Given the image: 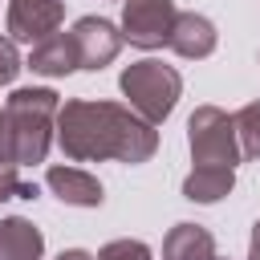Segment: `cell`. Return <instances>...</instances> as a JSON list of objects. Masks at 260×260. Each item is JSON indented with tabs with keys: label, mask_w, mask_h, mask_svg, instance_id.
I'll return each mask as SVG.
<instances>
[{
	"label": "cell",
	"mask_w": 260,
	"mask_h": 260,
	"mask_svg": "<svg viewBox=\"0 0 260 260\" xmlns=\"http://www.w3.org/2000/svg\"><path fill=\"white\" fill-rule=\"evenodd\" d=\"M61 146L73 158H102L114 154L122 162H142L154 150V130L118 106L98 102H69L61 110Z\"/></svg>",
	"instance_id": "cell-1"
},
{
	"label": "cell",
	"mask_w": 260,
	"mask_h": 260,
	"mask_svg": "<svg viewBox=\"0 0 260 260\" xmlns=\"http://www.w3.org/2000/svg\"><path fill=\"white\" fill-rule=\"evenodd\" d=\"M57 110V93L53 89H16L8 98V134H12V158L24 162H41L45 146H49V118Z\"/></svg>",
	"instance_id": "cell-2"
},
{
	"label": "cell",
	"mask_w": 260,
	"mask_h": 260,
	"mask_svg": "<svg viewBox=\"0 0 260 260\" xmlns=\"http://www.w3.org/2000/svg\"><path fill=\"white\" fill-rule=\"evenodd\" d=\"M122 89L134 102V110L146 114V122H162L179 98V73L158 61H138L122 73Z\"/></svg>",
	"instance_id": "cell-3"
},
{
	"label": "cell",
	"mask_w": 260,
	"mask_h": 260,
	"mask_svg": "<svg viewBox=\"0 0 260 260\" xmlns=\"http://www.w3.org/2000/svg\"><path fill=\"white\" fill-rule=\"evenodd\" d=\"M191 154L199 167H236V146H232V122L203 106L195 118H191Z\"/></svg>",
	"instance_id": "cell-4"
},
{
	"label": "cell",
	"mask_w": 260,
	"mask_h": 260,
	"mask_svg": "<svg viewBox=\"0 0 260 260\" xmlns=\"http://www.w3.org/2000/svg\"><path fill=\"white\" fill-rule=\"evenodd\" d=\"M175 16L179 12H175L171 0H126V16H122L126 41L138 45V49H154L171 37Z\"/></svg>",
	"instance_id": "cell-5"
},
{
	"label": "cell",
	"mask_w": 260,
	"mask_h": 260,
	"mask_svg": "<svg viewBox=\"0 0 260 260\" xmlns=\"http://www.w3.org/2000/svg\"><path fill=\"white\" fill-rule=\"evenodd\" d=\"M69 37H73V49H77V65H85V69H102L106 61H114V53L122 45V37L114 32V24L102 20V16L77 20Z\"/></svg>",
	"instance_id": "cell-6"
},
{
	"label": "cell",
	"mask_w": 260,
	"mask_h": 260,
	"mask_svg": "<svg viewBox=\"0 0 260 260\" xmlns=\"http://www.w3.org/2000/svg\"><path fill=\"white\" fill-rule=\"evenodd\" d=\"M57 20H61V4L57 0H12V8H8L12 37L16 41H28V45L53 37Z\"/></svg>",
	"instance_id": "cell-7"
},
{
	"label": "cell",
	"mask_w": 260,
	"mask_h": 260,
	"mask_svg": "<svg viewBox=\"0 0 260 260\" xmlns=\"http://www.w3.org/2000/svg\"><path fill=\"white\" fill-rule=\"evenodd\" d=\"M167 45H171L179 57H207V53L215 49V28H211L207 16L183 12V16H175V28H171Z\"/></svg>",
	"instance_id": "cell-8"
},
{
	"label": "cell",
	"mask_w": 260,
	"mask_h": 260,
	"mask_svg": "<svg viewBox=\"0 0 260 260\" xmlns=\"http://www.w3.org/2000/svg\"><path fill=\"white\" fill-rule=\"evenodd\" d=\"M28 65H32L37 73H49V77H61V73L77 69L73 37H69V32H53V37L37 41V45H32V53H28Z\"/></svg>",
	"instance_id": "cell-9"
},
{
	"label": "cell",
	"mask_w": 260,
	"mask_h": 260,
	"mask_svg": "<svg viewBox=\"0 0 260 260\" xmlns=\"http://www.w3.org/2000/svg\"><path fill=\"white\" fill-rule=\"evenodd\" d=\"M49 187L65 199V203H77V207H98L102 203V183L77 167H53L49 171Z\"/></svg>",
	"instance_id": "cell-10"
},
{
	"label": "cell",
	"mask_w": 260,
	"mask_h": 260,
	"mask_svg": "<svg viewBox=\"0 0 260 260\" xmlns=\"http://www.w3.org/2000/svg\"><path fill=\"white\" fill-rule=\"evenodd\" d=\"M41 248H45V240L28 219H4L0 223V260H37Z\"/></svg>",
	"instance_id": "cell-11"
},
{
	"label": "cell",
	"mask_w": 260,
	"mask_h": 260,
	"mask_svg": "<svg viewBox=\"0 0 260 260\" xmlns=\"http://www.w3.org/2000/svg\"><path fill=\"white\" fill-rule=\"evenodd\" d=\"M167 260H215L211 256V236L195 223H179L167 240Z\"/></svg>",
	"instance_id": "cell-12"
},
{
	"label": "cell",
	"mask_w": 260,
	"mask_h": 260,
	"mask_svg": "<svg viewBox=\"0 0 260 260\" xmlns=\"http://www.w3.org/2000/svg\"><path fill=\"white\" fill-rule=\"evenodd\" d=\"M183 191L195 203H215L219 195L232 191V171L228 167H195V175L183 183Z\"/></svg>",
	"instance_id": "cell-13"
},
{
	"label": "cell",
	"mask_w": 260,
	"mask_h": 260,
	"mask_svg": "<svg viewBox=\"0 0 260 260\" xmlns=\"http://www.w3.org/2000/svg\"><path fill=\"white\" fill-rule=\"evenodd\" d=\"M240 126H244L240 134L248 138V142H244V154H248V158H252V154H260V102H256V106H248V110L240 114Z\"/></svg>",
	"instance_id": "cell-14"
},
{
	"label": "cell",
	"mask_w": 260,
	"mask_h": 260,
	"mask_svg": "<svg viewBox=\"0 0 260 260\" xmlns=\"http://www.w3.org/2000/svg\"><path fill=\"white\" fill-rule=\"evenodd\" d=\"M98 260H150V252H146V244H138V240H114L110 248H102Z\"/></svg>",
	"instance_id": "cell-15"
},
{
	"label": "cell",
	"mask_w": 260,
	"mask_h": 260,
	"mask_svg": "<svg viewBox=\"0 0 260 260\" xmlns=\"http://www.w3.org/2000/svg\"><path fill=\"white\" fill-rule=\"evenodd\" d=\"M12 195H20V199H37V183H20L12 167H0V199H12Z\"/></svg>",
	"instance_id": "cell-16"
},
{
	"label": "cell",
	"mask_w": 260,
	"mask_h": 260,
	"mask_svg": "<svg viewBox=\"0 0 260 260\" xmlns=\"http://www.w3.org/2000/svg\"><path fill=\"white\" fill-rule=\"evenodd\" d=\"M16 69H20L16 49H12L8 41H0V81H12V77H16Z\"/></svg>",
	"instance_id": "cell-17"
},
{
	"label": "cell",
	"mask_w": 260,
	"mask_h": 260,
	"mask_svg": "<svg viewBox=\"0 0 260 260\" xmlns=\"http://www.w3.org/2000/svg\"><path fill=\"white\" fill-rule=\"evenodd\" d=\"M0 167H16L12 158V134H8V118L0 114Z\"/></svg>",
	"instance_id": "cell-18"
},
{
	"label": "cell",
	"mask_w": 260,
	"mask_h": 260,
	"mask_svg": "<svg viewBox=\"0 0 260 260\" xmlns=\"http://www.w3.org/2000/svg\"><path fill=\"white\" fill-rule=\"evenodd\" d=\"M57 260H93V256H89V252H77V248H73V252H61Z\"/></svg>",
	"instance_id": "cell-19"
},
{
	"label": "cell",
	"mask_w": 260,
	"mask_h": 260,
	"mask_svg": "<svg viewBox=\"0 0 260 260\" xmlns=\"http://www.w3.org/2000/svg\"><path fill=\"white\" fill-rule=\"evenodd\" d=\"M252 260H260V223H256V236H252Z\"/></svg>",
	"instance_id": "cell-20"
}]
</instances>
